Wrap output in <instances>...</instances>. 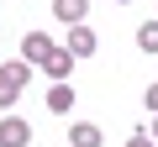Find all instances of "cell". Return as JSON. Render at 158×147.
<instances>
[{
    "instance_id": "cell-1",
    "label": "cell",
    "mask_w": 158,
    "mask_h": 147,
    "mask_svg": "<svg viewBox=\"0 0 158 147\" xmlns=\"http://www.w3.org/2000/svg\"><path fill=\"white\" fill-rule=\"evenodd\" d=\"M53 53H58V42H53L48 32H27V37H21V58H27L32 68H42Z\"/></svg>"
},
{
    "instance_id": "cell-2",
    "label": "cell",
    "mask_w": 158,
    "mask_h": 147,
    "mask_svg": "<svg viewBox=\"0 0 158 147\" xmlns=\"http://www.w3.org/2000/svg\"><path fill=\"white\" fill-rule=\"evenodd\" d=\"M74 58H95L100 53V37H95V26H85V21H79V26H69V42H63Z\"/></svg>"
},
{
    "instance_id": "cell-3",
    "label": "cell",
    "mask_w": 158,
    "mask_h": 147,
    "mask_svg": "<svg viewBox=\"0 0 158 147\" xmlns=\"http://www.w3.org/2000/svg\"><path fill=\"white\" fill-rule=\"evenodd\" d=\"M0 147H32L27 116H0Z\"/></svg>"
},
{
    "instance_id": "cell-4",
    "label": "cell",
    "mask_w": 158,
    "mask_h": 147,
    "mask_svg": "<svg viewBox=\"0 0 158 147\" xmlns=\"http://www.w3.org/2000/svg\"><path fill=\"white\" fill-rule=\"evenodd\" d=\"M74 63H79V58H74L69 47H58V53H53V58L42 63V74H48L53 84H69V74H74Z\"/></svg>"
},
{
    "instance_id": "cell-5",
    "label": "cell",
    "mask_w": 158,
    "mask_h": 147,
    "mask_svg": "<svg viewBox=\"0 0 158 147\" xmlns=\"http://www.w3.org/2000/svg\"><path fill=\"white\" fill-rule=\"evenodd\" d=\"M74 105H79L74 84H53V89H48V110H53V116H74Z\"/></svg>"
},
{
    "instance_id": "cell-6",
    "label": "cell",
    "mask_w": 158,
    "mask_h": 147,
    "mask_svg": "<svg viewBox=\"0 0 158 147\" xmlns=\"http://www.w3.org/2000/svg\"><path fill=\"white\" fill-rule=\"evenodd\" d=\"M106 137H100V126L95 121H74L69 126V147H100Z\"/></svg>"
},
{
    "instance_id": "cell-7",
    "label": "cell",
    "mask_w": 158,
    "mask_h": 147,
    "mask_svg": "<svg viewBox=\"0 0 158 147\" xmlns=\"http://www.w3.org/2000/svg\"><path fill=\"white\" fill-rule=\"evenodd\" d=\"M85 11H90V0H53V16H58L63 26H79Z\"/></svg>"
},
{
    "instance_id": "cell-8",
    "label": "cell",
    "mask_w": 158,
    "mask_h": 147,
    "mask_svg": "<svg viewBox=\"0 0 158 147\" xmlns=\"http://www.w3.org/2000/svg\"><path fill=\"white\" fill-rule=\"evenodd\" d=\"M0 74H6V79H16V84L27 89V84H32V74H37V68H32L27 58H16V63H0Z\"/></svg>"
},
{
    "instance_id": "cell-9",
    "label": "cell",
    "mask_w": 158,
    "mask_h": 147,
    "mask_svg": "<svg viewBox=\"0 0 158 147\" xmlns=\"http://www.w3.org/2000/svg\"><path fill=\"white\" fill-rule=\"evenodd\" d=\"M137 47H142L148 58H158V21H142V26H137Z\"/></svg>"
},
{
    "instance_id": "cell-10",
    "label": "cell",
    "mask_w": 158,
    "mask_h": 147,
    "mask_svg": "<svg viewBox=\"0 0 158 147\" xmlns=\"http://www.w3.org/2000/svg\"><path fill=\"white\" fill-rule=\"evenodd\" d=\"M16 100H21V84L0 74V110H16Z\"/></svg>"
},
{
    "instance_id": "cell-11",
    "label": "cell",
    "mask_w": 158,
    "mask_h": 147,
    "mask_svg": "<svg viewBox=\"0 0 158 147\" xmlns=\"http://www.w3.org/2000/svg\"><path fill=\"white\" fill-rule=\"evenodd\" d=\"M127 147H158V142H153V131H148V126H137V131L127 137Z\"/></svg>"
},
{
    "instance_id": "cell-12",
    "label": "cell",
    "mask_w": 158,
    "mask_h": 147,
    "mask_svg": "<svg viewBox=\"0 0 158 147\" xmlns=\"http://www.w3.org/2000/svg\"><path fill=\"white\" fill-rule=\"evenodd\" d=\"M142 105H148V116H158V79H153V84L142 89Z\"/></svg>"
},
{
    "instance_id": "cell-13",
    "label": "cell",
    "mask_w": 158,
    "mask_h": 147,
    "mask_svg": "<svg viewBox=\"0 0 158 147\" xmlns=\"http://www.w3.org/2000/svg\"><path fill=\"white\" fill-rule=\"evenodd\" d=\"M148 131H153V142H158V116H153V121H148Z\"/></svg>"
},
{
    "instance_id": "cell-14",
    "label": "cell",
    "mask_w": 158,
    "mask_h": 147,
    "mask_svg": "<svg viewBox=\"0 0 158 147\" xmlns=\"http://www.w3.org/2000/svg\"><path fill=\"white\" fill-rule=\"evenodd\" d=\"M121 6H132V0H121Z\"/></svg>"
}]
</instances>
